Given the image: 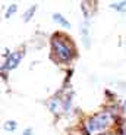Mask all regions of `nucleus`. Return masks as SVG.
<instances>
[{"instance_id": "nucleus-1", "label": "nucleus", "mask_w": 126, "mask_h": 135, "mask_svg": "<svg viewBox=\"0 0 126 135\" xmlns=\"http://www.w3.org/2000/svg\"><path fill=\"white\" fill-rule=\"evenodd\" d=\"M112 122H113L112 112L103 110V112H100V113H97V115H94L92 118L87 119L85 128H87V131H88L89 135H95V134H98V132L106 131V129L112 125Z\"/></svg>"}, {"instance_id": "nucleus-2", "label": "nucleus", "mask_w": 126, "mask_h": 135, "mask_svg": "<svg viewBox=\"0 0 126 135\" xmlns=\"http://www.w3.org/2000/svg\"><path fill=\"white\" fill-rule=\"evenodd\" d=\"M51 46H53V51L57 56L59 60L62 62H69L73 57V49L70 47V44L66 40H62L59 35H54L51 40Z\"/></svg>"}, {"instance_id": "nucleus-3", "label": "nucleus", "mask_w": 126, "mask_h": 135, "mask_svg": "<svg viewBox=\"0 0 126 135\" xmlns=\"http://www.w3.org/2000/svg\"><path fill=\"white\" fill-rule=\"evenodd\" d=\"M22 57H24V53H22V51L10 53L9 57H7L6 62H4V65L2 66V71H12V69H15V68L19 65V62H21Z\"/></svg>"}, {"instance_id": "nucleus-4", "label": "nucleus", "mask_w": 126, "mask_h": 135, "mask_svg": "<svg viewBox=\"0 0 126 135\" xmlns=\"http://www.w3.org/2000/svg\"><path fill=\"white\" fill-rule=\"evenodd\" d=\"M48 106H50V110L53 112V113H59V112L63 109V103H62V98L59 97H54L51 98V101L48 103Z\"/></svg>"}, {"instance_id": "nucleus-5", "label": "nucleus", "mask_w": 126, "mask_h": 135, "mask_svg": "<svg viewBox=\"0 0 126 135\" xmlns=\"http://www.w3.org/2000/svg\"><path fill=\"white\" fill-rule=\"evenodd\" d=\"M53 21H54V22H57V24H60L62 27L70 28V24H69L68 21L65 19V16H62L60 13H54V15H53Z\"/></svg>"}, {"instance_id": "nucleus-6", "label": "nucleus", "mask_w": 126, "mask_h": 135, "mask_svg": "<svg viewBox=\"0 0 126 135\" xmlns=\"http://www.w3.org/2000/svg\"><path fill=\"white\" fill-rule=\"evenodd\" d=\"M82 40H84V46L89 47V35H88V27H87V24L82 25Z\"/></svg>"}, {"instance_id": "nucleus-7", "label": "nucleus", "mask_w": 126, "mask_h": 135, "mask_svg": "<svg viewBox=\"0 0 126 135\" xmlns=\"http://www.w3.org/2000/svg\"><path fill=\"white\" fill-rule=\"evenodd\" d=\"M35 10H37V6H31L29 9H28L27 12H25V13H24V21H25V22H28V21H29L31 18H32V15H34Z\"/></svg>"}, {"instance_id": "nucleus-8", "label": "nucleus", "mask_w": 126, "mask_h": 135, "mask_svg": "<svg viewBox=\"0 0 126 135\" xmlns=\"http://www.w3.org/2000/svg\"><path fill=\"white\" fill-rule=\"evenodd\" d=\"M110 6L116 10H120V12H125L126 10V2H117V3H112Z\"/></svg>"}, {"instance_id": "nucleus-9", "label": "nucleus", "mask_w": 126, "mask_h": 135, "mask_svg": "<svg viewBox=\"0 0 126 135\" xmlns=\"http://www.w3.org/2000/svg\"><path fill=\"white\" fill-rule=\"evenodd\" d=\"M4 129L9 131V132L15 131V129H16V122H15V120H7L6 123H4Z\"/></svg>"}, {"instance_id": "nucleus-10", "label": "nucleus", "mask_w": 126, "mask_h": 135, "mask_svg": "<svg viewBox=\"0 0 126 135\" xmlns=\"http://www.w3.org/2000/svg\"><path fill=\"white\" fill-rule=\"evenodd\" d=\"M16 9H18L16 4H10V7L7 9V12H6V18H10V16H12V15L16 12Z\"/></svg>"}, {"instance_id": "nucleus-11", "label": "nucleus", "mask_w": 126, "mask_h": 135, "mask_svg": "<svg viewBox=\"0 0 126 135\" xmlns=\"http://www.w3.org/2000/svg\"><path fill=\"white\" fill-rule=\"evenodd\" d=\"M22 135H32V129H29V128H28V129H25V131H24V134H22Z\"/></svg>"}, {"instance_id": "nucleus-12", "label": "nucleus", "mask_w": 126, "mask_h": 135, "mask_svg": "<svg viewBox=\"0 0 126 135\" xmlns=\"http://www.w3.org/2000/svg\"><path fill=\"white\" fill-rule=\"evenodd\" d=\"M120 135H126V126H125V129H123V131L120 132Z\"/></svg>"}, {"instance_id": "nucleus-13", "label": "nucleus", "mask_w": 126, "mask_h": 135, "mask_svg": "<svg viewBox=\"0 0 126 135\" xmlns=\"http://www.w3.org/2000/svg\"><path fill=\"white\" fill-rule=\"evenodd\" d=\"M125 109H126V101H125Z\"/></svg>"}]
</instances>
